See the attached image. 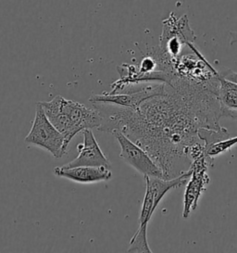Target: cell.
<instances>
[{"label": "cell", "mask_w": 237, "mask_h": 253, "mask_svg": "<svg viewBox=\"0 0 237 253\" xmlns=\"http://www.w3.org/2000/svg\"><path fill=\"white\" fill-rule=\"evenodd\" d=\"M101 118L98 131L121 132L137 144L161 169L164 178L178 175L180 164L191 162L189 150L205 143L201 129L222 130L219 90L212 85L172 78L165 93L149 97L132 109L92 103Z\"/></svg>", "instance_id": "6da1fadb"}, {"label": "cell", "mask_w": 237, "mask_h": 253, "mask_svg": "<svg viewBox=\"0 0 237 253\" xmlns=\"http://www.w3.org/2000/svg\"><path fill=\"white\" fill-rule=\"evenodd\" d=\"M39 103L52 125L64 135L67 148L76 134L101 126V118L94 107L90 109L61 96Z\"/></svg>", "instance_id": "7a4b0ae2"}, {"label": "cell", "mask_w": 237, "mask_h": 253, "mask_svg": "<svg viewBox=\"0 0 237 253\" xmlns=\"http://www.w3.org/2000/svg\"><path fill=\"white\" fill-rule=\"evenodd\" d=\"M196 41V36L190 27L187 15L178 18L171 12L162 22V33L158 50L170 62L184 51L190 42Z\"/></svg>", "instance_id": "3957f363"}, {"label": "cell", "mask_w": 237, "mask_h": 253, "mask_svg": "<svg viewBox=\"0 0 237 253\" xmlns=\"http://www.w3.org/2000/svg\"><path fill=\"white\" fill-rule=\"evenodd\" d=\"M24 141L45 149L58 159L68 151L64 135L52 125L39 102L36 108L33 126Z\"/></svg>", "instance_id": "277c9868"}, {"label": "cell", "mask_w": 237, "mask_h": 253, "mask_svg": "<svg viewBox=\"0 0 237 253\" xmlns=\"http://www.w3.org/2000/svg\"><path fill=\"white\" fill-rule=\"evenodd\" d=\"M112 134H114L120 147L119 157L126 164L131 165L136 171L144 174V176L164 178L161 169L156 164L146 150L132 141L121 132L117 131Z\"/></svg>", "instance_id": "5b68a950"}, {"label": "cell", "mask_w": 237, "mask_h": 253, "mask_svg": "<svg viewBox=\"0 0 237 253\" xmlns=\"http://www.w3.org/2000/svg\"><path fill=\"white\" fill-rule=\"evenodd\" d=\"M208 160L206 156H201L194 160L190 164L192 171L191 176L186 183L183 218L187 219L193 211L198 208L201 194L206 190L210 183V178L207 173Z\"/></svg>", "instance_id": "8992f818"}, {"label": "cell", "mask_w": 237, "mask_h": 253, "mask_svg": "<svg viewBox=\"0 0 237 253\" xmlns=\"http://www.w3.org/2000/svg\"><path fill=\"white\" fill-rule=\"evenodd\" d=\"M81 133L83 135V142L77 146V149L79 150L78 156L62 167L74 168L79 166H106L110 168L111 162L98 146L92 130L86 129Z\"/></svg>", "instance_id": "52a82bcc"}, {"label": "cell", "mask_w": 237, "mask_h": 253, "mask_svg": "<svg viewBox=\"0 0 237 253\" xmlns=\"http://www.w3.org/2000/svg\"><path fill=\"white\" fill-rule=\"evenodd\" d=\"M54 174L80 184L109 181L112 177V171L106 166H79L74 168H64L61 166L54 169Z\"/></svg>", "instance_id": "ba28073f"}, {"label": "cell", "mask_w": 237, "mask_h": 253, "mask_svg": "<svg viewBox=\"0 0 237 253\" xmlns=\"http://www.w3.org/2000/svg\"><path fill=\"white\" fill-rule=\"evenodd\" d=\"M219 99L222 117L237 120V84L226 80L222 74L220 78Z\"/></svg>", "instance_id": "9c48e42d"}, {"label": "cell", "mask_w": 237, "mask_h": 253, "mask_svg": "<svg viewBox=\"0 0 237 253\" xmlns=\"http://www.w3.org/2000/svg\"><path fill=\"white\" fill-rule=\"evenodd\" d=\"M155 211L154 200L151 189L148 185H146V193L139 216V228H148V223Z\"/></svg>", "instance_id": "30bf717a"}, {"label": "cell", "mask_w": 237, "mask_h": 253, "mask_svg": "<svg viewBox=\"0 0 237 253\" xmlns=\"http://www.w3.org/2000/svg\"><path fill=\"white\" fill-rule=\"evenodd\" d=\"M127 253H152L148 241V228H139L135 232L130 241Z\"/></svg>", "instance_id": "8fae6325"}, {"label": "cell", "mask_w": 237, "mask_h": 253, "mask_svg": "<svg viewBox=\"0 0 237 253\" xmlns=\"http://www.w3.org/2000/svg\"><path fill=\"white\" fill-rule=\"evenodd\" d=\"M236 145H237V136L228 137L224 140L216 142L207 149L206 155H207V160L208 161L213 160L214 158L220 156L222 153L229 151L230 149L235 147Z\"/></svg>", "instance_id": "7c38bea8"}, {"label": "cell", "mask_w": 237, "mask_h": 253, "mask_svg": "<svg viewBox=\"0 0 237 253\" xmlns=\"http://www.w3.org/2000/svg\"><path fill=\"white\" fill-rule=\"evenodd\" d=\"M221 74H222V76L226 80L231 81V82L237 83V73H235V72H233L231 70H228V71H226L224 73H221Z\"/></svg>", "instance_id": "4fadbf2b"}, {"label": "cell", "mask_w": 237, "mask_h": 253, "mask_svg": "<svg viewBox=\"0 0 237 253\" xmlns=\"http://www.w3.org/2000/svg\"><path fill=\"white\" fill-rule=\"evenodd\" d=\"M230 45H233L237 43V32L236 31H230Z\"/></svg>", "instance_id": "5bb4252c"}]
</instances>
